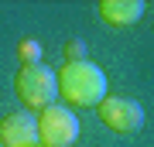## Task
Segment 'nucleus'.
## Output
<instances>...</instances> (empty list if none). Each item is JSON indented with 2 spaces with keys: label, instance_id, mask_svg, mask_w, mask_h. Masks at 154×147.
<instances>
[{
  "label": "nucleus",
  "instance_id": "nucleus-1",
  "mask_svg": "<svg viewBox=\"0 0 154 147\" xmlns=\"http://www.w3.org/2000/svg\"><path fill=\"white\" fill-rule=\"evenodd\" d=\"M58 96L72 106H99L106 99V72L96 62H65L58 72Z\"/></svg>",
  "mask_w": 154,
  "mask_h": 147
},
{
  "label": "nucleus",
  "instance_id": "nucleus-2",
  "mask_svg": "<svg viewBox=\"0 0 154 147\" xmlns=\"http://www.w3.org/2000/svg\"><path fill=\"white\" fill-rule=\"evenodd\" d=\"M14 93L28 109H48L58 99V72L51 65H24L14 79Z\"/></svg>",
  "mask_w": 154,
  "mask_h": 147
},
{
  "label": "nucleus",
  "instance_id": "nucleus-3",
  "mask_svg": "<svg viewBox=\"0 0 154 147\" xmlns=\"http://www.w3.org/2000/svg\"><path fill=\"white\" fill-rule=\"evenodd\" d=\"M38 140L45 147H72L79 140V116L69 106H48L38 116Z\"/></svg>",
  "mask_w": 154,
  "mask_h": 147
},
{
  "label": "nucleus",
  "instance_id": "nucleus-4",
  "mask_svg": "<svg viewBox=\"0 0 154 147\" xmlns=\"http://www.w3.org/2000/svg\"><path fill=\"white\" fill-rule=\"evenodd\" d=\"M99 120L116 133H134L144 127V106L130 96H106L99 103Z\"/></svg>",
  "mask_w": 154,
  "mask_h": 147
},
{
  "label": "nucleus",
  "instance_id": "nucleus-5",
  "mask_svg": "<svg viewBox=\"0 0 154 147\" xmlns=\"http://www.w3.org/2000/svg\"><path fill=\"white\" fill-rule=\"evenodd\" d=\"M0 144L4 147H34L38 144V120L34 113H7L0 120Z\"/></svg>",
  "mask_w": 154,
  "mask_h": 147
},
{
  "label": "nucleus",
  "instance_id": "nucleus-6",
  "mask_svg": "<svg viewBox=\"0 0 154 147\" xmlns=\"http://www.w3.org/2000/svg\"><path fill=\"white\" fill-rule=\"evenodd\" d=\"M144 11H147L144 0H103V4H99L103 21L113 24V27H130V24H137L140 17H144Z\"/></svg>",
  "mask_w": 154,
  "mask_h": 147
},
{
  "label": "nucleus",
  "instance_id": "nucleus-7",
  "mask_svg": "<svg viewBox=\"0 0 154 147\" xmlns=\"http://www.w3.org/2000/svg\"><path fill=\"white\" fill-rule=\"evenodd\" d=\"M21 58H24V65H38L41 62V44L34 38H24L21 41Z\"/></svg>",
  "mask_w": 154,
  "mask_h": 147
},
{
  "label": "nucleus",
  "instance_id": "nucleus-8",
  "mask_svg": "<svg viewBox=\"0 0 154 147\" xmlns=\"http://www.w3.org/2000/svg\"><path fill=\"white\" fill-rule=\"evenodd\" d=\"M86 58V44L82 41H69V62H82Z\"/></svg>",
  "mask_w": 154,
  "mask_h": 147
},
{
  "label": "nucleus",
  "instance_id": "nucleus-9",
  "mask_svg": "<svg viewBox=\"0 0 154 147\" xmlns=\"http://www.w3.org/2000/svg\"><path fill=\"white\" fill-rule=\"evenodd\" d=\"M34 147H38V144H34Z\"/></svg>",
  "mask_w": 154,
  "mask_h": 147
}]
</instances>
